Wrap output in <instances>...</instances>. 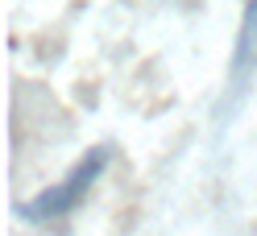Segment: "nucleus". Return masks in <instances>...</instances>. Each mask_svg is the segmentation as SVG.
<instances>
[{
    "instance_id": "1",
    "label": "nucleus",
    "mask_w": 257,
    "mask_h": 236,
    "mask_svg": "<svg viewBox=\"0 0 257 236\" xmlns=\"http://www.w3.org/2000/svg\"><path fill=\"white\" fill-rule=\"evenodd\" d=\"M108 162H112V145H91L58 182H50L46 191H38L34 199H29L25 207H21V215L34 219V224H54V219L71 215L79 203L91 195V186L104 178Z\"/></svg>"
},
{
    "instance_id": "2",
    "label": "nucleus",
    "mask_w": 257,
    "mask_h": 236,
    "mask_svg": "<svg viewBox=\"0 0 257 236\" xmlns=\"http://www.w3.org/2000/svg\"><path fill=\"white\" fill-rule=\"evenodd\" d=\"M253 62H257V0H249V5H245V17H240V29H236L232 79H245Z\"/></svg>"
}]
</instances>
